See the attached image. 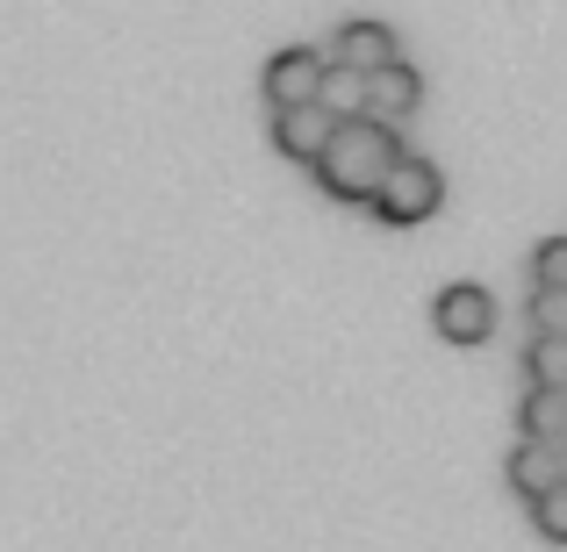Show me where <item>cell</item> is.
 I'll use <instances>...</instances> for the list:
<instances>
[{
    "label": "cell",
    "mask_w": 567,
    "mask_h": 552,
    "mask_svg": "<svg viewBox=\"0 0 567 552\" xmlns=\"http://www.w3.org/2000/svg\"><path fill=\"white\" fill-rule=\"evenodd\" d=\"M402 158V137H395V123H374V115H352V123H331V144L317 152V187L331 194V201H346V208H367L374 201V187H381V173Z\"/></svg>",
    "instance_id": "obj_1"
},
{
    "label": "cell",
    "mask_w": 567,
    "mask_h": 552,
    "mask_svg": "<svg viewBox=\"0 0 567 552\" xmlns=\"http://www.w3.org/2000/svg\"><path fill=\"white\" fill-rule=\"evenodd\" d=\"M439 201H445V173L431 166V158H416V152H402L395 166L381 173V187H374V216L388 222V230H410V222H431L439 216Z\"/></svg>",
    "instance_id": "obj_2"
},
{
    "label": "cell",
    "mask_w": 567,
    "mask_h": 552,
    "mask_svg": "<svg viewBox=\"0 0 567 552\" xmlns=\"http://www.w3.org/2000/svg\"><path fill=\"white\" fill-rule=\"evenodd\" d=\"M431 323H439L445 345H488V331H496V294L474 288V280H453V288H439V302H431Z\"/></svg>",
    "instance_id": "obj_3"
},
{
    "label": "cell",
    "mask_w": 567,
    "mask_h": 552,
    "mask_svg": "<svg viewBox=\"0 0 567 552\" xmlns=\"http://www.w3.org/2000/svg\"><path fill=\"white\" fill-rule=\"evenodd\" d=\"M317 80H323V51H302V43H288V51L266 58L259 94H266V108H302V101H317Z\"/></svg>",
    "instance_id": "obj_4"
},
{
    "label": "cell",
    "mask_w": 567,
    "mask_h": 552,
    "mask_svg": "<svg viewBox=\"0 0 567 552\" xmlns=\"http://www.w3.org/2000/svg\"><path fill=\"white\" fill-rule=\"evenodd\" d=\"M266 129H274V152L295 158V166H317V152L331 144V115H323L317 101H302V108H266Z\"/></svg>",
    "instance_id": "obj_5"
},
{
    "label": "cell",
    "mask_w": 567,
    "mask_h": 552,
    "mask_svg": "<svg viewBox=\"0 0 567 552\" xmlns=\"http://www.w3.org/2000/svg\"><path fill=\"white\" fill-rule=\"evenodd\" d=\"M424 108V72L402 65V58H388V65L367 72V115L374 123H402V115Z\"/></svg>",
    "instance_id": "obj_6"
},
{
    "label": "cell",
    "mask_w": 567,
    "mask_h": 552,
    "mask_svg": "<svg viewBox=\"0 0 567 552\" xmlns=\"http://www.w3.org/2000/svg\"><path fill=\"white\" fill-rule=\"evenodd\" d=\"M503 481L517 488V496H546L554 481H567V459H560V445H546V438H517L511 452H503Z\"/></svg>",
    "instance_id": "obj_7"
},
{
    "label": "cell",
    "mask_w": 567,
    "mask_h": 552,
    "mask_svg": "<svg viewBox=\"0 0 567 552\" xmlns=\"http://www.w3.org/2000/svg\"><path fill=\"white\" fill-rule=\"evenodd\" d=\"M388 58H402V43H395L388 22H346L331 43H323V65H352V72H374Z\"/></svg>",
    "instance_id": "obj_8"
},
{
    "label": "cell",
    "mask_w": 567,
    "mask_h": 552,
    "mask_svg": "<svg viewBox=\"0 0 567 552\" xmlns=\"http://www.w3.org/2000/svg\"><path fill=\"white\" fill-rule=\"evenodd\" d=\"M317 108L331 115V123H352V115H367V72H352V65H323V80H317Z\"/></svg>",
    "instance_id": "obj_9"
},
{
    "label": "cell",
    "mask_w": 567,
    "mask_h": 552,
    "mask_svg": "<svg viewBox=\"0 0 567 552\" xmlns=\"http://www.w3.org/2000/svg\"><path fill=\"white\" fill-rule=\"evenodd\" d=\"M517 416H525V438H546L567 452V387H532Z\"/></svg>",
    "instance_id": "obj_10"
},
{
    "label": "cell",
    "mask_w": 567,
    "mask_h": 552,
    "mask_svg": "<svg viewBox=\"0 0 567 552\" xmlns=\"http://www.w3.org/2000/svg\"><path fill=\"white\" fill-rule=\"evenodd\" d=\"M525 373H532V387H567V337H532Z\"/></svg>",
    "instance_id": "obj_11"
},
{
    "label": "cell",
    "mask_w": 567,
    "mask_h": 552,
    "mask_svg": "<svg viewBox=\"0 0 567 552\" xmlns=\"http://www.w3.org/2000/svg\"><path fill=\"white\" fill-rule=\"evenodd\" d=\"M532 337H567V288H532Z\"/></svg>",
    "instance_id": "obj_12"
},
{
    "label": "cell",
    "mask_w": 567,
    "mask_h": 552,
    "mask_svg": "<svg viewBox=\"0 0 567 552\" xmlns=\"http://www.w3.org/2000/svg\"><path fill=\"white\" fill-rule=\"evenodd\" d=\"M532 524L546 545H567V481H554L546 496H532Z\"/></svg>",
    "instance_id": "obj_13"
},
{
    "label": "cell",
    "mask_w": 567,
    "mask_h": 552,
    "mask_svg": "<svg viewBox=\"0 0 567 552\" xmlns=\"http://www.w3.org/2000/svg\"><path fill=\"white\" fill-rule=\"evenodd\" d=\"M532 288H567V237H546L532 251Z\"/></svg>",
    "instance_id": "obj_14"
}]
</instances>
